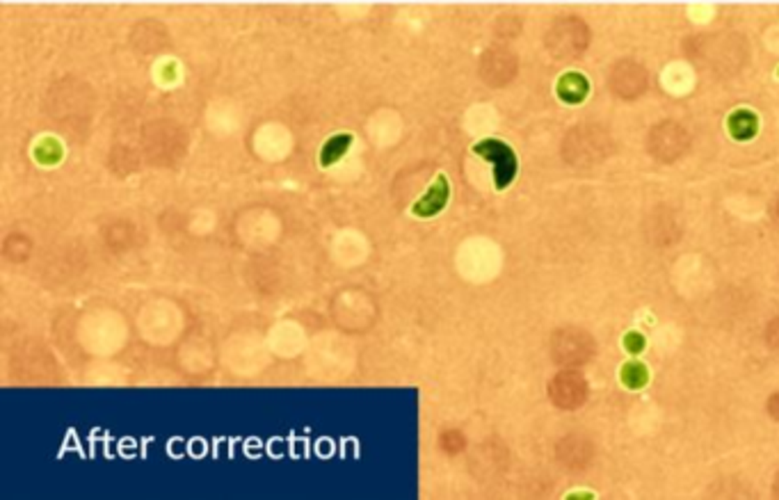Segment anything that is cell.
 Masks as SVG:
<instances>
[{"label":"cell","instance_id":"3957f363","mask_svg":"<svg viewBox=\"0 0 779 500\" xmlns=\"http://www.w3.org/2000/svg\"><path fill=\"white\" fill-rule=\"evenodd\" d=\"M551 400L562 409H578L588 400V382L576 370H564L556 374L549 386Z\"/></svg>","mask_w":779,"mask_h":500},{"label":"cell","instance_id":"7a4b0ae2","mask_svg":"<svg viewBox=\"0 0 779 500\" xmlns=\"http://www.w3.org/2000/svg\"><path fill=\"white\" fill-rule=\"evenodd\" d=\"M594 352H597V343L583 329L569 327V329H562L553 336V357H556V361L569 365V368L590 361Z\"/></svg>","mask_w":779,"mask_h":500},{"label":"cell","instance_id":"5b68a950","mask_svg":"<svg viewBox=\"0 0 779 500\" xmlns=\"http://www.w3.org/2000/svg\"><path fill=\"white\" fill-rule=\"evenodd\" d=\"M560 455H562L560 459L569 468H583V466H588L590 461H592L594 448L588 444L585 439H581V437H567V439L562 441V446H560Z\"/></svg>","mask_w":779,"mask_h":500},{"label":"cell","instance_id":"277c9868","mask_svg":"<svg viewBox=\"0 0 779 500\" xmlns=\"http://www.w3.org/2000/svg\"><path fill=\"white\" fill-rule=\"evenodd\" d=\"M448 195H451V185H448V178L444 174H439V176L432 181L430 190H427L425 195L414 204L412 213L416 217H421V219H427V217H432L436 213H441V210L446 208V204H448Z\"/></svg>","mask_w":779,"mask_h":500},{"label":"cell","instance_id":"8992f818","mask_svg":"<svg viewBox=\"0 0 779 500\" xmlns=\"http://www.w3.org/2000/svg\"><path fill=\"white\" fill-rule=\"evenodd\" d=\"M556 92L558 96L569 105H576V103H583L588 99V92H590V85L585 80V75H581L576 71H567L562 75V78L558 80L556 85Z\"/></svg>","mask_w":779,"mask_h":500},{"label":"cell","instance_id":"52a82bcc","mask_svg":"<svg viewBox=\"0 0 779 500\" xmlns=\"http://www.w3.org/2000/svg\"><path fill=\"white\" fill-rule=\"evenodd\" d=\"M727 128L732 133L734 140H741V142L752 140L759 133V117L752 110L741 108V110L732 112V117L727 121Z\"/></svg>","mask_w":779,"mask_h":500},{"label":"cell","instance_id":"4fadbf2b","mask_svg":"<svg viewBox=\"0 0 779 500\" xmlns=\"http://www.w3.org/2000/svg\"><path fill=\"white\" fill-rule=\"evenodd\" d=\"M775 496H779V480L775 482Z\"/></svg>","mask_w":779,"mask_h":500},{"label":"cell","instance_id":"6da1fadb","mask_svg":"<svg viewBox=\"0 0 779 500\" xmlns=\"http://www.w3.org/2000/svg\"><path fill=\"white\" fill-rule=\"evenodd\" d=\"M473 153H478L480 158H484L487 162L494 165L496 190H505L514 181V176H517V169H519L517 156H514L510 144H505L503 140H494V138L480 140L478 144H473Z\"/></svg>","mask_w":779,"mask_h":500},{"label":"cell","instance_id":"8fae6325","mask_svg":"<svg viewBox=\"0 0 779 500\" xmlns=\"http://www.w3.org/2000/svg\"><path fill=\"white\" fill-rule=\"evenodd\" d=\"M768 343H771L773 350H779V318L771 324V329H768Z\"/></svg>","mask_w":779,"mask_h":500},{"label":"cell","instance_id":"7c38bea8","mask_svg":"<svg viewBox=\"0 0 779 500\" xmlns=\"http://www.w3.org/2000/svg\"><path fill=\"white\" fill-rule=\"evenodd\" d=\"M768 413H771L775 420H779V393H775V396L768 400Z\"/></svg>","mask_w":779,"mask_h":500},{"label":"cell","instance_id":"30bf717a","mask_svg":"<svg viewBox=\"0 0 779 500\" xmlns=\"http://www.w3.org/2000/svg\"><path fill=\"white\" fill-rule=\"evenodd\" d=\"M624 348L629 354H640L642 350H645V336L638 334V331H631L624 336Z\"/></svg>","mask_w":779,"mask_h":500},{"label":"cell","instance_id":"ba28073f","mask_svg":"<svg viewBox=\"0 0 779 500\" xmlns=\"http://www.w3.org/2000/svg\"><path fill=\"white\" fill-rule=\"evenodd\" d=\"M350 144H352V135H350V133H340V135L329 138L323 144V151H320V165L332 167L334 162H338L340 158L345 156Z\"/></svg>","mask_w":779,"mask_h":500},{"label":"cell","instance_id":"9c48e42d","mask_svg":"<svg viewBox=\"0 0 779 500\" xmlns=\"http://www.w3.org/2000/svg\"><path fill=\"white\" fill-rule=\"evenodd\" d=\"M619 379H622V384H624L626 389L638 391V389H642V386H645V384L649 382V370H647V365H645V363H640V361H629V363L624 365V368H622Z\"/></svg>","mask_w":779,"mask_h":500}]
</instances>
